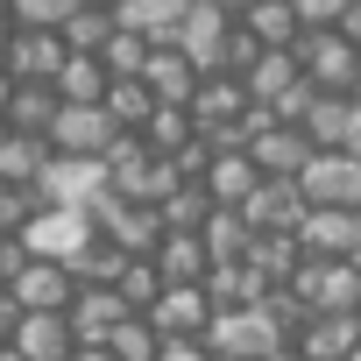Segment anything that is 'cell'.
Wrapping results in <instances>:
<instances>
[{
	"instance_id": "1",
	"label": "cell",
	"mask_w": 361,
	"mask_h": 361,
	"mask_svg": "<svg viewBox=\"0 0 361 361\" xmlns=\"http://www.w3.org/2000/svg\"><path fill=\"white\" fill-rule=\"evenodd\" d=\"M206 347H213V361H276L290 347V333L269 305H248V312H213Z\"/></svg>"
},
{
	"instance_id": "2",
	"label": "cell",
	"mask_w": 361,
	"mask_h": 361,
	"mask_svg": "<svg viewBox=\"0 0 361 361\" xmlns=\"http://www.w3.org/2000/svg\"><path fill=\"white\" fill-rule=\"evenodd\" d=\"M106 192L128 199V206H163V199L177 192V170H170L142 135H121L114 156H106Z\"/></svg>"
},
{
	"instance_id": "3",
	"label": "cell",
	"mask_w": 361,
	"mask_h": 361,
	"mask_svg": "<svg viewBox=\"0 0 361 361\" xmlns=\"http://www.w3.org/2000/svg\"><path fill=\"white\" fill-rule=\"evenodd\" d=\"M234 29H241V15L227 8V0H192V15L177 22L170 50L185 57L199 78H220V71H227V43H234Z\"/></svg>"
},
{
	"instance_id": "4",
	"label": "cell",
	"mask_w": 361,
	"mask_h": 361,
	"mask_svg": "<svg viewBox=\"0 0 361 361\" xmlns=\"http://www.w3.org/2000/svg\"><path fill=\"white\" fill-rule=\"evenodd\" d=\"M99 241V227H92V213H78V206H43L29 227H22V248L36 255V262H78L85 248Z\"/></svg>"
},
{
	"instance_id": "5",
	"label": "cell",
	"mask_w": 361,
	"mask_h": 361,
	"mask_svg": "<svg viewBox=\"0 0 361 361\" xmlns=\"http://www.w3.org/2000/svg\"><path fill=\"white\" fill-rule=\"evenodd\" d=\"M85 213H92L99 241H114L121 255H156V248H163V234H170L156 206H128V199H114V192H99Z\"/></svg>"
},
{
	"instance_id": "6",
	"label": "cell",
	"mask_w": 361,
	"mask_h": 361,
	"mask_svg": "<svg viewBox=\"0 0 361 361\" xmlns=\"http://www.w3.org/2000/svg\"><path fill=\"white\" fill-rule=\"evenodd\" d=\"M50 156H71V163H106L114 156V142H121V128H114V114L106 106H64L57 121H50Z\"/></svg>"
},
{
	"instance_id": "7",
	"label": "cell",
	"mask_w": 361,
	"mask_h": 361,
	"mask_svg": "<svg viewBox=\"0 0 361 361\" xmlns=\"http://www.w3.org/2000/svg\"><path fill=\"white\" fill-rule=\"evenodd\" d=\"M298 71H305L319 92H354L361 50L347 43V29H312V36H298Z\"/></svg>"
},
{
	"instance_id": "8",
	"label": "cell",
	"mask_w": 361,
	"mask_h": 361,
	"mask_svg": "<svg viewBox=\"0 0 361 361\" xmlns=\"http://www.w3.org/2000/svg\"><path fill=\"white\" fill-rule=\"evenodd\" d=\"M290 298H298L305 312L347 319V312H361V262H305V269L290 276Z\"/></svg>"
},
{
	"instance_id": "9",
	"label": "cell",
	"mask_w": 361,
	"mask_h": 361,
	"mask_svg": "<svg viewBox=\"0 0 361 361\" xmlns=\"http://www.w3.org/2000/svg\"><path fill=\"white\" fill-rule=\"evenodd\" d=\"M64 36H50V29H15L8 22V57H0V78L8 85H57V71H64Z\"/></svg>"
},
{
	"instance_id": "10",
	"label": "cell",
	"mask_w": 361,
	"mask_h": 361,
	"mask_svg": "<svg viewBox=\"0 0 361 361\" xmlns=\"http://www.w3.org/2000/svg\"><path fill=\"white\" fill-rule=\"evenodd\" d=\"M298 192L312 213H361V163L340 149V156H312L305 177H298Z\"/></svg>"
},
{
	"instance_id": "11",
	"label": "cell",
	"mask_w": 361,
	"mask_h": 361,
	"mask_svg": "<svg viewBox=\"0 0 361 361\" xmlns=\"http://www.w3.org/2000/svg\"><path fill=\"white\" fill-rule=\"evenodd\" d=\"M241 220H248V234H298V227L312 220V206H305L298 185H283V177H262L255 199L241 206Z\"/></svg>"
},
{
	"instance_id": "12",
	"label": "cell",
	"mask_w": 361,
	"mask_h": 361,
	"mask_svg": "<svg viewBox=\"0 0 361 361\" xmlns=\"http://www.w3.org/2000/svg\"><path fill=\"white\" fill-rule=\"evenodd\" d=\"M312 156H319V149H312V135H305V128H283V121H269V128L248 142V163H255L262 177H283V185H298Z\"/></svg>"
},
{
	"instance_id": "13",
	"label": "cell",
	"mask_w": 361,
	"mask_h": 361,
	"mask_svg": "<svg viewBox=\"0 0 361 361\" xmlns=\"http://www.w3.org/2000/svg\"><path fill=\"white\" fill-rule=\"evenodd\" d=\"M8 298H15L22 312H71V298H78V276H71L64 262H36V255H29V269L8 283Z\"/></svg>"
},
{
	"instance_id": "14",
	"label": "cell",
	"mask_w": 361,
	"mask_h": 361,
	"mask_svg": "<svg viewBox=\"0 0 361 361\" xmlns=\"http://www.w3.org/2000/svg\"><path fill=\"white\" fill-rule=\"evenodd\" d=\"M305 135H312V149H319V156H340V149H354V142H361V106H354L347 92H319V99H312V114H305Z\"/></svg>"
},
{
	"instance_id": "15",
	"label": "cell",
	"mask_w": 361,
	"mask_h": 361,
	"mask_svg": "<svg viewBox=\"0 0 361 361\" xmlns=\"http://www.w3.org/2000/svg\"><path fill=\"white\" fill-rule=\"evenodd\" d=\"M149 319H156L163 340H206V326H213V298H206V283H170L163 305H156Z\"/></svg>"
},
{
	"instance_id": "16",
	"label": "cell",
	"mask_w": 361,
	"mask_h": 361,
	"mask_svg": "<svg viewBox=\"0 0 361 361\" xmlns=\"http://www.w3.org/2000/svg\"><path fill=\"white\" fill-rule=\"evenodd\" d=\"M298 361H354V347H361V319L347 312V319H333V312H312L305 326H298Z\"/></svg>"
},
{
	"instance_id": "17",
	"label": "cell",
	"mask_w": 361,
	"mask_h": 361,
	"mask_svg": "<svg viewBox=\"0 0 361 361\" xmlns=\"http://www.w3.org/2000/svg\"><path fill=\"white\" fill-rule=\"evenodd\" d=\"M298 248L312 262H354L361 255V213H312L298 227Z\"/></svg>"
},
{
	"instance_id": "18",
	"label": "cell",
	"mask_w": 361,
	"mask_h": 361,
	"mask_svg": "<svg viewBox=\"0 0 361 361\" xmlns=\"http://www.w3.org/2000/svg\"><path fill=\"white\" fill-rule=\"evenodd\" d=\"M43 206H92L99 192H106V163H71V156H50V170H43Z\"/></svg>"
},
{
	"instance_id": "19",
	"label": "cell",
	"mask_w": 361,
	"mask_h": 361,
	"mask_svg": "<svg viewBox=\"0 0 361 361\" xmlns=\"http://www.w3.org/2000/svg\"><path fill=\"white\" fill-rule=\"evenodd\" d=\"M71 333H78V347H106L114 340V326L128 319V305H121V290H99V283H78V298H71Z\"/></svg>"
},
{
	"instance_id": "20",
	"label": "cell",
	"mask_w": 361,
	"mask_h": 361,
	"mask_svg": "<svg viewBox=\"0 0 361 361\" xmlns=\"http://www.w3.org/2000/svg\"><path fill=\"white\" fill-rule=\"evenodd\" d=\"M8 347H15L22 361H71V354H78V333H71L64 312H29L22 333H15Z\"/></svg>"
},
{
	"instance_id": "21",
	"label": "cell",
	"mask_w": 361,
	"mask_h": 361,
	"mask_svg": "<svg viewBox=\"0 0 361 361\" xmlns=\"http://www.w3.org/2000/svg\"><path fill=\"white\" fill-rule=\"evenodd\" d=\"M255 185H262V170L248 163V149H220V156L206 163V199L227 206V213H241V206L255 199Z\"/></svg>"
},
{
	"instance_id": "22",
	"label": "cell",
	"mask_w": 361,
	"mask_h": 361,
	"mask_svg": "<svg viewBox=\"0 0 361 361\" xmlns=\"http://www.w3.org/2000/svg\"><path fill=\"white\" fill-rule=\"evenodd\" d=\"M142 85L156 92V106H185V114H192V99H199V85H206V78H199V71H192L185 57H177L170 43H156V57H149Z\"/></svg>"
},
{
	"instance_id": "23",
	"label": "cell",
	"mask_w": 361,
	"mask_h": 361,
	"mask_svg": "<svg viewBox=\"0 0 361 361\" xmlns=\"http://www.w3.org/2000/svg\"><path fill=\"white\" fill-rule=\"evenodd\" d=\"M57 114H64L57 85H8V99H0V121H8V135H50Z\"/></svg>"
},
{
	"instance_id": "24",
	"label": "cell",
	"mask_w": 361,
	"mask_h": 361,
	"mask_svg": "<svg viewBox=\"0 0 361 361\" xmlns=\"http://www.w3.org/2000/svg\"><path fill=\"white\" fill-rule=\"evenodd\" d=\"M241 85H248V99H255V106H269V114H276V106H283V99L305 85V71H298V50H262V64H255Z\"/></svg>"
},
{
	"instance_id": "25",
	"label": "cell",
	"mask_w": 361,
	"mask_h": 361,
	"mask_svg": "<svg viewBox=\"0 0 361 361\" xmlns=\"http://www.w3.org/2000/svg\"><path fill=\"white\" fill-rule=\"evenodd\" d=\"M312 255L298 248V234H255V248H248V269L269 283V290H290V276L305 269Z\"/></svg>"
},
{
	"instance_id": "26",
	"label": "cell",
	"mask_w": 361,
	"mask_h": 361,
	"mask_svg": "<svg viewBox=\"0 0 361 361\" xmlns=\"http://www.w3.org/2000/svg\"><path fill=\"white\" fill-rule=\"evenodd\" d=\"M185 15H192V0H121V8H114V22L135 29V36H149V43H170Z\"/></svg>"
},
{
	"instance_id": "27",
	"label": "cell",
	"mask_w": 361,
	"mask_h": 361,
	"mask_svg": "<svg viewBox=\"0 0 361 361\" xmlns=\"http://www.w3.org/2000/svg\"><path fill=\"white\" fill-rule=\"evenodd\" d=\"M43 170H50V142H43V135H8V142H0V185L36 192Z\"/></svg>"
},
{
	"instance_id": "28",
	"label": "cell",
	"mask_w": 361,
	"mask_h": 361,
	"mask_svg": "<svg viewBox=\"0 0 361 361\" xmlns=\"http://www.w3.org/2000/svg\"><path fill=\"white\" fill-rule=\"evenodd\" d=\"M156 269H163V283H206V276H213V255H206L199 234H163Z\"/></svg>"
},
{
	"instance_id": "29",
	"label": "cell",
	"mask_w": 361,
	"mask_h": 361,
	"mask_svg": "<svg viewBox=\"0 0 361 361\" xmlns=\"http://www.w3.org/2000/svg\"><path fill=\"white\" fill-rule=\"evenodd\" d=\"M241 29L262 43V50H298V8H290V0H255V8L241 15Z\"/></svg>"
},
{
	"instance_id": "30",
	"label": "cell",
	"mask_w": 361,
	"mask_h": 361,
	"mask_svg": "<svg viewBox=\"0 0 361 361\" xmlns=\"http://www.w3.org/2000/svg\"><path fill=\"white\" fill-rule=\"evenodd\" d=\"M106 92H114V78H106L99 57H64V71H57V99L64 106H106Z\"/></svg>"
},
{
	"instance_id": "31",
	"label": "cell",
	"mask_w": 361,
	"mask_h": 361,
	"mask_svg": "<svg viewBox=\"0 0 361 361\" xmlns=\"http://www.w3.org/2000/svg\"><path fill=\"white\" fill-rule=\"evenodd\" d=\"M199 241H206V255H213V269H227V262H248V248H255V234H248V220H241V213H227V206H220V213L206 220V234H199Z\"/></svg>"
},
{
	"instance_id": "32",
	"label": "cell",
	"mask_w": 361,
	"mask_h": 361,
	"mask_svg": "<svg viewBox=\"0 0 361 361\" xmlns=\"http://www.w3.org/2000/svg\"><path fill=\"white\" fill-rule=\"evenodd\" d=\"M114 290H121V305H128V312H156L170 283H163L156 255H128V269H121V283H114Z\"/></svg>"
},
{
	"instance_id": "33",
	"label": "cell",
	"mask_w": 361,
	"mask_h": 361,
	"mask_svg": "<svg viewBox=\"0 0 361 361\" xmlns=\"http://www.w3.org/2000/svg\"><path fill=\"white\" fill-rule=\"evenodd\" d=\"M156 213H163V227H170V234H206V220H213L220 206L206 199V185H177Z\"/></svg>"
},
{
	"instance_id": "34",
	"label": "cell",
	"mask_w": 361,
	"mask_h": 361,
	"mask_svg": "<svg viewBox=\"0 0 361 361\" xmlns=\"http://www.w3.org/2000/svg\"><path fill=\"white\" fill-rule=\"evenodd\" d=\"M114 29H121L114 8H78V15L64 22V50H71V57H99V50L114 43Z\"/></svg>"
},
{
	"instance_id": "35",
	"label": "cell",
	"mask_w": 361,
	"mask_h": 361,
	"mask_svg": "<svg viewBox=\"0 0 361 361\" xmlns=\"http://www.w3.org/2000/svg\"><path fill=\"white\" fill-rule=\"evenodd\" d=\"M106 114H114V128H121V135H142V128L156 121V92H149L142 78H121V85L106 92Z\"/></svg>"
},
{
	"instance_id": "36",
	"label": "cell",
	"mask_w": 361,
	"mask_h": 361,
	"mask_svg": "<svg viewBox=\"0 0 361 361\" xmlns=\"http://www.w3.org/2000/svg\"><path fill=\"white\" fill-rule=\"evenodd\" d=\"M149 57H156V43L149 36H135V29H114V43L99 50V64H106V78L121 85V78H142L149 71Z\"/></svg>"
},
{
	"instance_id": "37",
	"label": "cell",
	"mask_w": 361,
	"mask_h": 361,
	"mask_svg": "<svg viewBox=\"0 0 361 361\" xmlns=\"http://www.w3.org/2000/svg\"><path fill=\"white\" fill-rule=\"evenodd\" d=\"M106 347H114V361H156V354H163V333H156V319H149V312H128V319L114 326V340H106Z\"/></svg>"
},
{
	"instance_id": "38",
	"label": "cell",
	"mask_w": 361,
	"mask_h": 361,
	"mask_svg": "<svg viewBox=\"0 0 361 361\" xmlns=\"http://www.w3.org/2000/svg\"><path fill=\"white\" fill-rule=\"evenodd\" d=\"M85 8V0H8V22L15 29H50V36H64V22Z\"/></svg>"
},
{
	"instance_id": "39",
	"label": "cell",
	"mask_w": 361,
	"mask_h": 361,
	"mask_svg": "<svg viewBox=\"0 0 361 361\" xmlns=\"http://www.w3.org/2000/svg\"><path fill=\"white\" fill-rule=\"evenodd\" d=\"M192 135H199V128H192V114H185V106H156V121L142 128V142H149L156 156H177Z\"/></svg>"
},
{
	"instance_id": "40",
	"label": "cell",
	"mask_w": 361,
	"mask_h": 361,
	"mask_svg": "<svg viewBox=\"0 0 361 361\" xmlns=\"http://www.w3.org/2000/svg\"><path fill=\"white\" fill-rule=\"evenodd\" d=\"M290 8H298V29L312 36V29H347L354 0H290Z\"/></svg>"
},
{
	"instance_id": "41",
	"label": "cell",
	"mask_w": 361,
	"mask_h": 361,
	"mask_svg": "<svg viewBox=\"0 0 361 361\" xmlns=\"http://www.w3.org/2000/svg\"><path fill=\"white\" fill-rule=\"evenodd\" d=\"M156 361H213V347H206V340H163Z\"/></svg>"
},
{
	"instance_id": "42",
	"label": "cell",
	"mask_w": 361,
	"mask_h": 361,
	"mask_svg": "<svg viewBox=\"0 0 361 361\" xmlns=\"http://www.w3.org/2000/svg\"><path fill=\"white\" fill-rule=\"evenodd\" d=\"M71 361H114V347H78Z\"/></svg>"
},
{
	"instance_id": "43",
	"label": "cell",
	"mask_w": 361,
	"mask_h": 361,
	"mask_svg": "<svg viewBox=\"0 0 361 361\" xmlns=\"http://www.w3.org/2000/svg\"><path fill=\"white\" fill-rule=\"evenodd\" d=\"M347 43H354V50H361V8H354V15H347Z\"/></svg>"
},
{
	"instance_id": "44",
	"label": "cell",
	"mask_w": 361,
	"mask_h": 361,
	"mask_svg": "<svg viewBox=\"0 0 361 361\" xmlns=\"http://www.w3.org/2000/svg\"><path fill=\"white\" fill-rule=\"evenodd\" d=\"M0 57H8V15H0Z\"/></svg>"
},
{
	"instance_id": "45",
	"label": "cell",
	"mask_w": 361,
	"mask_h": 361,
	"mask_svg": "<svg viewBox=\"0 0 361 361\" xmlns=\"http://www.w3.org/2000/svg\"><path fill=\"white\" fill-rule=\"evenodd\" d=\"M85 8H121V0H85Z\"/></svg>"
},
{
	"instance_id": "46",
	"label": "cell",
	"mask_w": 361,
	"mask_h": 361,
	"mask_svg": "<svg viewBox=\"0 0 361 361\" xmlns=\"http://www.w3.org/2000/svg\"><path fill=\"white\" fill-rule=\"evenodd\" d=\"M0 361H22V354H15V347H0Z\"/></svg>"
},
{
	"instance_id": "47",
	"label": "cell",
	"mask_w": 361,
	"mask_h": 361,
	"mask_svg": "<svg viewBox=\"0 0 361 361\" xmlns=\"http://www.w3.org/2000/svg\"><path fill=\"white\" fill-rule=\"evenodd\" d=\"M347 99H354V106H361V78H354V92H347Z\"/></svg>"
},
{
	"instance_id": "48",
	"label": "cell",
	"mask_w": 361,
	"mask_h": 361,
	"mask_svg": "<svg viewBox=\"0 0 361 361\" xmlns=\"http://www.w3.org/2000/svg\"><path fill=\"white\" fill-rule=\"evenodd\" d=\"M347 156H354V163H361V142H354V149H347Z\"/></svg>"
},
{
	"instance_id": "49",
	"label": "cell",
	"mask_w": 361,
	"mask_h": 361,
	"mask_svg": "<svg viewBox=\"0 0 361 361\" xmlns=\"http://www.w3.org/2000/svg\"><path fill=\"white\" fill-rule=\"evenodd\" d=\"M0 99H8V78H0Z\"/></svg>"
},
{
	"instance_id": "50",
	"label": "cell",
	"mask_w": 361,
	"mask_h": 361,
	"mask_svg": "<svg viewBox=\"0 0 361 361\" xmlns=\"http://www.w3.org/2000/svg\"><path fill=\"white\" fill-rule=\"evenodd\" d=\"M8 241H15V234H0V248H8Z\"/></svg>"
},
{
	"instance_id": "51",
	"label": "cell",
	"mask_w": 361,
	"mask_h": 361,
	"mask_svg": "<svg viewBox=\"0 0 361 361\" xmlns=\"http://www.w3.org/2000/svg\"><path fill=\"white\" fill-rule=\"evenodd\" d=\"M0 15H8V0H0Z\"/></svg>"
},
{
	"instance_id": "52",
	"label": "cell",
	"mask_w": 361,
	"mask_h": 361,
	"mask_svg": "<svg viewBox=\"0 0 361 361\" xmlns=\"http://www.w3.org/2000/svg\"><path fill=\"white\" fill-rule=\"evenodd\" d=\"M354 361H361V347H354Z\"/></svg>"
},
{
	"instance_id": "53",
	"label": "cell",
	"mask_w": 361,
	"mask_h": 361,
	"mask_svg": "<svg viewBox=\"0 0 361 361\" xmlns=\"http://www.w3.org/2000/svg\"><path fill=\"white\" fill-rule=\"evenodd\" d=\"M0 347H8V340H0Z\"/></svg>"
},
{
	"instance_id": "54",
	"label": "cell",
	"mask_w": 361,
	"mask_h": 361,
	"mask_svg": "<svg viewBox=\"0 0 361 361\" xmlns=\"http://www.w3.org/2000/svg\"><path fill=\"white\" fill-rule=\"evenodd\" d=\"M354 319H361V312H354Z\"/></svg>"
}]
</instances>
